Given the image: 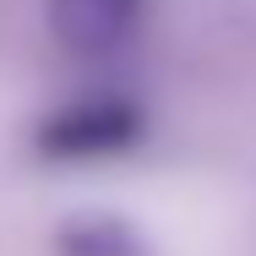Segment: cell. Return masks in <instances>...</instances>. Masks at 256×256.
Wrapping results in <instances>:
<instances>
[{
    "instance_id": "3957f363",
    "label": "cell",
    "mask_w": 256,
    "mask_h": 256,
    "mask_svg": "<svg viewBox=\"0 0 256 256\" xmlns=\"http://www.w3.org/2000/svg\"><path fill=\"white\" fill-rule=\"evenodd\" d=\"M54 256H153V246L120 212H76L54 229Z\"/></svg>"
},
{
    "instance_id": "7a4b0ae2",
    "label": "cell",
    "mask_w": 256,
    "mask_h": 256,
    "mask_svg": "<svg viewBox=\"0 0 256 256\" xmlns=\"http://www.w3.org/2000/svg\"><path fill=\"white\" fill-rule=\"evenodd\" d=\"M153 0H44L54 44L76 60H109L131 50Z\"/></svg>"
},
{
    "instance_id": "6da1fadb",
    "label": "cell",
    "mask_w": 256,
    "mask_h": 256,
    "mask_svg": "<svg viewBox=\"0 0 256 256\" xmlns=\"http://www.w3.org/2000/svg\"><path fill=\"white\" fill-rule=\"evenodd\" d=\"M148 104L120 88H93L54 104L33 126V153L44 164H109L148 142Z\"/></svg>"
}]
</instances>
